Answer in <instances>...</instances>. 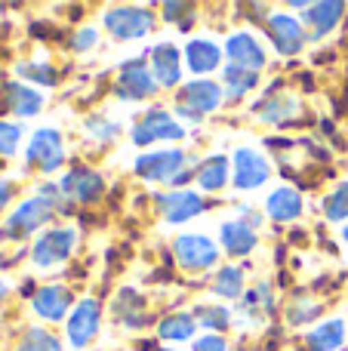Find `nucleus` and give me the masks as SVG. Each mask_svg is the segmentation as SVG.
Wrapping results in <instances>:
<instances>
[{
	"label": "nucleus",
	"instance_id": "obj_1",
	"mask_svg": "<svg viewBox=\"0 0 348 351\" xmlns=\"http://www.w3.org/2000/svg\"><path fill=\"white\" fill-rule=\"evenodd\" d=\"M185 139V130L173 121L166 111L154 108L148 114H142L133 127V142L136 145H151V142H176Z\"/></svg>",
	"mask_w": 348,
	"mask_h": 351
},
{
	"label": "nucleus",
	"instance_id": "obj_2",
	"mask_svg": "<svg viewBox=\"0 0 348 351\" xmlns=\"http://www.w3.org/2000/svg\"><path fill=\"white\" fill-rule=\"evenodd\" d=\"M136 173L142 179H151V182H173L176 185L179 176L185 173V152H151V154H142L136 160Z\"/></svg>",
	"mask_w": 348,
	"mask_h": 351
},
{
	"label": "nucleus",
	"instance_id": "obj_3",
	"mask_svg": "<svg viewBox=\"0 0 348 351\" xmlns=\"http://www.w3.org/2000/svg\"><path fill=\"white\" fill-rule=\"evenodd\" d=\"M28 164L40 167L43 173H53L62 167L65 160V148H62V136L55 130H37L34 139L28 142V152H25Z\"/></svg>",
	"mask_w": 348,
	"mask_h": 351
},
{
	"label": "nucleus",
	"instance_id": "obj_4",
	"mask_svg": "<svg viewBox=\"0 0 348 351\" xmlns=\"http://www.w3.org/2000/svg\"><path fill=\"white\" fill-rule=\"evenodd\" d=\"M53 213H55V206L49 204L47 197H31V200H25V204L10 216L3 234L6 237H25V234H31L34 228H40L43 222H49V216H53Z\"/></svg>",
	"mask_w": 348,
	"mask_h": 351
},
{
	"label": "nucleus",
	"instance_id": "obj_5",
	"mask_svg": "<svg viewBox=\"0 0 348 351\" xmlns=\"http://www.w3.org/2000/svg\"><path fill=\"white\" fill-rule=\"evenodd\" d=\"M105 28L117 37V40H133V37H145L151 31V16L136 6H121V10L105 12Z\"/></svg>",
	"mask_w": 348,
	"mask_h": 351
},
{
	"label": "nucleus",
	"instance_id": "obj_6",
	"mask_svg": "<svg viewBox=\"0 0 348 351\" xmlns=\"http://www.w3.org/2000/svg\"><path fill=\"white\" fill-rule=\"evenodd\" d=\"M74 250V231L71 228H53L34 243V262L40 268H49V265H59L71 256Z\"/></svg>",
	"mask_w": 348,
	"mask_h": 351
},
{
	"label": "nucleus",
	"instance_id": "obj_7",
	"mask_svg": "<svg viewBox=\"0 0 348 351\" xmlns=\"http://www.w3.org/2000/svg\"><path fill=\"white\" fill-rule=\"evenodd\" d=\"M99 302L96 299H84V302H77V308L71 311V317H68V342H71L74 348H84L90 346V339L99 333Z\"/></svg>",
	"mask_w": 348,
	"mask_h": 351
},
{
	"label": "nucleus",
	"instance_id": "obj_8",
	"mask_svg": "<svg viewBox=\"0 0 348 351\" xmlns=\"http://www.w3.org/2000/svg\"><path fill=\"white\" fill-rule=\"evenodd\" d=\"M269 179V164L262 154H256L253 148H238L234 152V185L240 191H253Z\"/></svg>",
	"mask_w": 348,
	"mask_h": 351
},
{
	"label": "nucleus",
	"instance_id": "obj_9",
	"mask_svg": "<svg viewBox=\"0 0 348 351\" xmlns=\"http://www.w3.org/2000/svg\"><path fill=\"white\" fill-rule=\"evenodd\" d=\"M173 253L179 256L185 268H210L216 262V247L203 234H182L173 243Z\"/></svg>",
	"mask_w": 348,
	"mask_h": 351
},
{
	"label": "nucleus",
	"instance_id": "obj_10",
	"mask_svg": "<svg viewBox=\"0 0 348 351\" xmlns=\"http://www.w3.org/2000/svg\"><path fill=\"white\" fill-rule=\"evenodd\" d=\"M269 34L271 40H275V49L284 56H293L302 49V43H306V34H302V25L296 22L293 16H284V12H275V16L269 19Z\"/></svg>",
	"mask_w": 348,
	"mask_h": 351
},
{
	"label": "nucleus",
	"instance_id": "obj_11",
	"mask_svg": "<svg viewBox=\"0 0 348 351\" xmlns=\"http://www.w3.org/2000/svg\"><path fill=\"white\" fill-rule=\"evenodd\" d=\"M154 77L148 74V68L142 65L139 59L127 62V65L121 68V80H117V96L121 99H129V102H136V99H145L154 93Z\"/></svg>",
	"mask_w": 348,
	"mask_h": 351
},
{
	"label": "nucleus",
	"instance_id": "obj_12",
	"mask_svg": "<svg viewBox=\"0 0 348 351\" xmlns=\"http://www.w3.org/2000/svg\"><path fill=\"white\" fill-rule=\"evenodd\" d=\"M62 191L74 200L90 204V200H96L99 194H102V176L96 170H86V167H74V170L65 176V182H62Z\"/></svg>",
	"mask_w": 348,
	"mask_h": 351
},
{
	"label": "nucleus",
	"instance_id": "obj_13",
	"mask_svg": "<svg viewBox=\"0 0 348 351\" xmlns=\"http://www.w3.org/2000/svg\"><path fill=\"white\" fill-rule=\"evenodd\" d=\"M219 99H222V90L213 80H195V84L182 86V93H179V105L197 111L201 117L207 114V111H213L216 105H219Z\"/></svg>",
	"mask_w": 348,
	"mask_h": 351
},
{
	"label": "nucleus",
	"instance_id": "obj_14",
	"mask_svg": "<svg viewBox=\"0 0 348 351\" xmlns=\"http://www.w3.org/2000/svg\"><path fill=\"white\" fill-rule=\"evenodd\" d=\"M225 56L240 68H250V71H259L265 65V49L253 40L250 34H232L225 43Z\"/></svg>",
	"mask_w": 348,
	"mask_h": 351
},
{
	"label": "nucleus",
	"instance_id": "obj_15",
	"mask_svg": "<svg viewBox=\"0 0 348 351\" xmlns=\"http://www.w3.org/2000/svg\"><path fill=\"white\" fill-rule=\"evenodd\" d=\"M203 210V200L195 191H170L160 197V213L166 216V222H188L191 216Z\"/></svg>",
	"mask_w": 348,
	"mask_h": 351
},
{
	"label": "nucleus",
	"instance_id": "obj_16",
	"mask_svg": "<svg viewBox=\"0 0 348 351\" xmlns=\"http://www.w3.org/2000/svg\"><path fill=\"white\" fill-rule=\"evenodd\" d=\"M68 305H71V293H68V287H62V284L43 287V290H37V296H34V311L40 317H49V321H62Z\"/></svg>",
	"mask_w": 348,
	"mask_h": 351
},
{
	"label": "nucleus",
	"instance_id": "obj_17",
	"mask_svg": "<svg viewBox=\"0 0 348 351\" xmlns=\"http://www.w3.org/2000/svg\"><path fill=\"white\" fill-rule=\"evenodd\" d=\"M151 65H154V80L160 86L179 84V49L173 43H158L151 49Z\"/></svg>",
	"mask_w": 348,
	"mask_h": 351
},
{
	"label": "nucleus",
	"instance_id": "obj_18",
	"mask_svg": "<svg viewBox=\"0 0 348 351\" xmlns=\"http://www.w3.org/2000/svg\"><path fill=\"white\" fill-rule=\"evenodd\" d=\"M185 59H188V68L195 74H210L213 68H219L222 49L213 40H191L185 47Z\"/></svg>",
	"mask_w": 348,
	"mask_h": 351
},
{
	"label": "nucleus",
	"instance_id": "obj_19",
	"mask_svg": "<svg viewBox=\"0 0 348 351\" xmlns=\"http://www.w3.org/2000/svg\"><path fill=\"white\" fill-rule=\"evenodd\" d=\"M265 210H269L271 219H277V222H290V219H296L302 213V197L296 188H277V191L269 194Z\"/></svg>",
	"mask_w": 348,
	"mask_h": 351
},
{
	"label": "nucleus",
	"instance_id": "obj_20",
	"mask_svg": "<svg viewBox=\"0 0 348 351\" xmlns=\"http://www.w3.org/2000/svg\"><path fill=\"white\" fill-rule=\"evenodd\" d=\"M219 237H222V247L232 256H247L256 247V234H253V228H247V222H225Z\"/></svg>",
	"mask_w": 348,
	"mask_h": 351
},
{
	"label": "nucleus",
	"instance_id": "obj_21",
	"mask_svg": "<svg viewBox=\"0 0 348 351\" xmlns=\"http://www.w3.org/2000/svg\"><path fill=\"white\" fill-rule=\"evenodd\" d=\"M6 105H10L12 114L18 117H34L43 105V96L37 90H28V86H18V84H10L6 86Z\"/></svg>",
	"mask_w": 348,
	"mask_h": 351
},
{
	"label": "nucleus",
	"instance_id": "obj_22",
	"mask_svg": "<svg viewBox=\"0 0 348 351\" xmlns=\"http://www.w3.org/2000/svg\"><path fill=\"white\" fill-rule=\"evenodd\" d=\"M345 6L343 3H314L306 10V22L312 25V34L314 37H324L327 31L333 28V25L343 19Z\"/></svg>",
	"mask_w": 348,
	"mask_h": 351
},
{
	"label": "nucleus",
	"instance_id": "obj_23",
	"mask_svg": "<svg viewBox=\"0 0 348 351\" xmlns=\"http://www.w3.org/2000/svg\"><path fill=\"white\" fill-rule=\"evenodd\" d=\"M343 336H345L343 321H327L308 333V346H312V351H333L343 346Z\"/></svg>",
	"mask_w": 348,
	"mask_h": 351
},
{
	"label": "nucleus",
	"instance_id": "obj_24",
	"mask_svg": "<svg viewBox=\"0 0 348 351\" xmlns=\"http://www.w3.org/2000/svg\"><path fill=\"white\" fill-rule=\"evenodd\" d=\"M225 179H228L225 158H210V160H203L201 170H197V185H201L203 191H219V188H225Z\"/></svg>",
	"mask_w": 348,
	"mask_h": 351
},
{
	"label": "nucleus",
	"instance_id": "obj_25",
	"mask_svg": "<svg viewBox=\"0 0 348 351\" xmlns=\"http://www.w3.org/2000/svg\"><path fill=\"white\" fill-rule=\"evenodd\" d=\"M222 80H225V86L232 90V96H244V93L256 90V84H259L256 71H250V68H240V65H225V71H222Z\"/></svg>",
	"mask_w": 348,
	"mask_h": 351
},
{
	"label": "nucleus",
	"instance_id": "obj_26",
	"mask_svg": "<svg viewBox=\"0 0 348 351\" xmlns=\"http://www.w3.org/2000/svg\"><path fill=\"white\" fill-rule=\"evenodd\" d=\"M195 336V317L191 315H170L160 321V339H191Z\"/></svg>",
	"mask_w": 348,
	"mask_h": 351
},
{
	"label": "nucleus",
	"instance_id": "obj_27",
	"mask_svg": "<svg viewBox=\"0 0 348 351\" xmlns=\"http://www.w3.org/2000/svg\"><path fill=\"white\" fill-rule=\"evenodd\" d=\"M240 290H244V274H240V268H222L219 274H216V287L213 293L222 299H238Z\"/></svg>",
	"mask_w": 348,
	"mask_h": 351
},
{
	"label": "nucleus",
	"instance_id": "obj_28",
	"mask_svg": "<svg viewBox=\"0 0 348 351\" xmlns=\"http://www.w3.org/2000/svg\"><path fill=\"white\" fill-rule=\"evenodd\" d=\"M324 213H327V219H333V222H343V219H348V182H345V185H339L336 191L327 197Z\"/></svg>",
	"mask_w": 348,
	"mask_h": 351
},
{
	"label": "nucleus",
	"instance_id": "obj_29",
	"mask_svg": "<svg viewBox=\"0 0 348 351\" xmlns=\"http://www.w3.org/2000/svg\"><path fill=\"white\" fill-rule=\"evenodd\" d=\"M18 351H62V348L49 333H43V330H31V333L22 339Z\"/></svg>",
	"mask_w": 348,
	"mask_h": 351
},
{
	"label": "nucleus",
	"instance_id": "obj_30",
	"mask_svg": "<svg viewBox=\"0 0 348 351\" xmlns=\"http://www.w3.org/2000/svg\"><path fill=\"white\" fill-rule=\"evenodd\" d=\"M18 74H22L25 80H37L40 86H49L55 80L53 68L43 65V62H25V65H18Z\"/></svg>",
	"mask_w": 348,
	"mask_h": 351
},
{
	"label": "nucleus",
	"instance_id": "obj_31",
	"mask_svg": "<svg viewBox=\"0 0 348 351\" xmlns=\"http://www.w3.org/2000/svg\"><path fill=\"white\" fill-rule=\"evenodd\" d=\"M18 139H22V130H18L16 123L0 121V158H10V154H16Z\"/></svg>",
	"mask_w": 348,
	"mask_h": 351
},
{
	"label": "nucleus",
	"instance_id": "obj_32",
	"mask_svg": "<svg viewBox=\"0 0 348 351\" xmlns=\"http://www.w3.org/2000/svg\"><path fill=\"white\" fill-rule=\"evenodd\" d=\"M195 317L203 324V327H213V330H225L228 321H232L228 308H197Z\"/></svg>",
	"mask_w": 348,
	"mask_h": 351
},
{
	"label": "nucleus",
	"instance_id": "obj_33",
	"mask_svg": "<svg viewBox=\"0 0 348 351\" xmlns=\"http://www.w3.org/2000/svg\"><path fill=\"white\" fill-rule=\"evenodd\" d=\"M86 127H90V133L99 136V139H114V136H117V123L105 121L102 114H99V117H90V121H86Z\"/></svg>",
	"mask_w": 348,
	"mask_h": 351
},
{
	"label": "nucleus",
	"instance_id": "obj_34",
	"mask_svg": "<svg viewBox=\"0 0 348 351\" xmlns=\"http://www.w3.org/2000/svg\"><path fill=\"white\" fill-rule=\"evenodd\" d=\"M265 121H284V114H290V111H296V102L293 99H275V102L265 105Z\"/></svg>",
	"mask_w": 348,
	"mask_h": 351
},
{
	"label": "nucleus",
	"instance_id": "obj_35",
	"mask_svg": "<svg viewBox=\"0 0 348 351\" xmlns=\"http://www.w3.org/2000/svg\"><path fill=\"white\" fill-rule=\"evenodd\" d=\"M312 317H318V305L293 302V308H290V324H306V321H312Z\"/></svg>",
	"mask_w": 348,
	"mask_h": 351
},
{
	"label": "nucleus",
	"instance_id": "obj_36",
	"mask_svg": "<svg viewBox=\"0 0 348 351\" xmlns=\"http://www.w3.org/2000/svg\"><path fill=\"white\" fill-rule=\"evenodd\" d=\"M195 351H225V339L222 336H201L195 342Z\"/></svg>",
	"mask_w": 348,
	"mask_h": 351
},
{
	"label": "nucleus",
	"instance_id": "obj_37",
	"mask_svg": "<svg viewBox=\"0 0 348 351\" xmlns=\"http://www.w3.org/2000/svg\"><path fill=\"white\" fill-rule=\"evenodd\" d=\"M92 40H96V31H80V34L74 37V49H90Z\"/></svg>",
	"mask_w": 348,
	"mask_h": 351
},
{
	"label": "nucleus",
	"instance_id": "obj_38",
	"mask_svg": "<svg viewBox=\"0 0 348 351\" xmlns=\"http://www.w3.org/2000/svg\"><path fill=\"white\" fill-rule=\"evenodd\" d=\"M185 10H191V6L188 3H166L164 6V12H166V19H170V22H173V19H179V12H185Z\"/></svg>",
	"mask_w": 348,
	"mask_h": 351
},
{
	"label": "nucleus",
	"instance_id": "obj_39",
	"mask_svg": "<svg viewBox=\"0 0 348 351\" xmlns=\"http://www.w3.org/2000/svg\"><path fill=\"white\" fill-rule=\"evenodd\" d=\"M176 114H182L185 121H201V114H197V111H191V108H185V105H176Z\"/></svg>",
	"mask_w": 348,
	"mask_h": 351
},
{
	"label": "nucleus",
	"instance_id": "obj_40",
	"mask_svg": "<svg viewBox=\"0 0 348 351\" xmlns=\"http://www.w3.org/2000/svg\"><path fill=\"white\" fill-rule=\"evenodd\" d=\"M10 194H12V188L6 185V182H0V210H3V206L10 204Z\"/></svg>",
	"mask_w": 348,
	"mask_h": 351
},
{
	"label": "nucleus",
	"instance_id": "obj_41",
	"mask_svg": "<svg viewBox=\"0 0 348 351\" xmlns=\"http://www.w3.org/2000/svg\"><path fill=\"white\" fill-rule=\"evenodd\" d=\"M3 293H6V287H3V284H0V299H3Z\"/></svg>",
	"mask_w": 348,
	"mask_h": 351
},
{
	"label": "nucleus",
	"instance_id": "obj_42",
	"mask_svg": "<svg viewBox=\"0 0 348 351\" xmlns=\"http://www.w3.org/2000/svg\"><path fill=\"white\" fill-rule=\"evenodd\" d=\"M343 237H345V243H348V225H345V231H343Z\"/></svg>",
	"mask_w": 348,
	"mask_h": 351
}]
</instances>
